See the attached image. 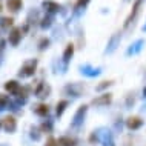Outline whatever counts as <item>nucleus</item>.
Listing matches in <instances>:
<instances>
[{
  "mask_svg": "<svg viewBox=\"0 0 146 146\" xmlns=\"http://www.w3.org/2000/svg\"><path fill=\"white\" fill-rule=\"evenodd\" d=\"M91 2V0H77L76 2V5H74V11H80V9H83L85 6H88V3Z\"/></svg>",
  "mask_w": 146,
  "mask_h": 146,
  "instance_id": "393cba45",
  "label": "nucleus"
},
{
  "mask_svg": "<svg viewBox=\"0 0 146 146\" xmlns=\"http://www.w3.org/2000/svg\"><path fill=\"white\" fill-rule=\"evenodd\" d=\"M112 103V94L111 92H103L102 96H97L91 100V105L94 106H108Z\"/></svg>",
  "mask_w": 146,
  "mask_h": 146,
  "instance_id": "20e7f679",
  "label": "nucleus"
},
{
  "mask_svg": "<svg viewBox=\"0 0 146 146\" xmlns=\"http://www.w3.org/2000/svg\"><path fill=\"white\" fill-rule=\"evenodd\" d=\"M2 9H3V5H2V2H0V13H2Z\"/></svg>",
  "mask_w": 146,
  "mask_h": 146,
  "instance_id": "c756f323",
  "label": "nucleus"
},
{
  "mask_svg": "<svg viewBox=\"0 0 146 146\" xmlns=\"http://www.w3.org/2000/svg\"><path fill=\"white\" fill-rule=\"evenodd\" d=\"M3 51H5V40H0V57H2Z\"/></svg>",
  "mask_w": 146,
  "mask_h": 146,
  "instance_id": "c85d7f7f",
  "label": "nucleus"
},
{
  "mask_svg": "<svg viewBox=\"0 0 146 146\" xmlns=\"http://www.w3.org/2000/svg\"><path fill=\"white\" fill-rule=\"evenodd\" d=\"M86 112H88V105L78 106V109L76 111V114H74V118H72V126L78 128V126L83 123V118H85V115H86Z\"/></svg>",
  "mask_w": 146,
  "mask_h": 146,
  "instance_id": "423d86ee",
  "label": "nucleus"
},
{
  "mask_svg": "<svg viewBox=\"0 0 146 146\" xmlns=\"http://www.w3.org/2000/svg\"><path fill=\"white\" fill-rule=\"evenodd\" d=\"M143 126V120L140 117H129L126 120V128L131 129V131H135V129H140Z\"/></svg>",
  "mask_w": 146,
  "mask_h": 146,
  "instance_id": "9b49d317",
  "label": "nucleus"
},
{
  "mask_svg": "<svg viewBox=\"0 0 146 146\" xmlns=\"http://www.w3.org/2000/svg\"><path fill=\"white\" fill-rule=\"evenodd\" d=\"M5 91L6 92H9L11 96H19L22 91V86L19 83L17 80H8L5 83Z\"/></svg>",
  "mask_w": 146,
  "mask_h": 146,
  "instance_id": "9d476101",
  "label": "nucleus"
},
{
  "mask_svg": "<svg viewBox=\"0 0 146 146\" xmlns=\"http://www.w3.org/2000/svg\"><path fill=\"white\" fill-rule=\"evenodd\" d=\"M57 143L63 145V146H76V140L71 139V137H68V135H63V137H60V139L57 140Z\"/></svg>",
  "mask_w": 146,
  "mask_h": 146,
  "instance_id": "6ab92c4d",
  "label": "nucleus"
},
{
  "mask_svg": "<svg viewBox=\"0 0 146 146\" xmlns=\"http://www.w3.org/2000/svg\"><path fill=\"white\" fill-rule=\"evenodd\" d=\"M40 128H35V126H33V128H31V139H34V140H38L40 139Z\"/></svg>",
  "mask_w": 146,
  "mask_h": 146,
  "instance_id": "a878e982",
  "label": "nucleus"
},
{
  "mask_svg": "<svg viewBox=\"0 0 146 146\" xmlns=\"http://www.w3.org/2000/svg\"><path fill=\"white\" fill-rule=\"evenodd\" d=\"M145 0H135L134 2V6H132V11H131V14L128 15V19L125 20V28H128L131 23L135 20V17H137V14L140 13V6H141V3H143Z\"/></svg>",
  "mask_w": 146,
  "mask_h": 146,
  "instance_id": "1a4fd4ad",
  "label": "nucleus"
},
{
  "mask_svg": "<svg viewBox=\"0 0 146 146\" xmlns=\"http://www.w3.org/2000/svg\"><path fill=\"white\" fill-rule=\"evenodd\" d=\"M143 97H146V88L143 89Z\"/></svg>",
  "mask_w": 146,
  "mask_h": 146,
  "instance_id": "7c9ffc66",
  "label": "nucleus"
},
{
  "mask_svg": "<svg viewBox=\"0 0 146 146\" xmlns=\"http://www.w3.org/2000/svg\"><path fill=\"white\" fill-rule=\"evenodd\" d=\"M63 91H65L66 94H69V96H72V97H80L82 94H83L85 88L82 83H68Z\"/></svg>",
  "mask_w": 146,
  "mask_h": 146,
  "instance_id": "39448f33",
  "label": "nucleus"
},
{
  "mask_svg": "<svg viewBox=\"0 0 146 146\" xmlns=\"http://www.w3.org/2000/svg\"><path fill=\"white\" fill-rule=\"evenodd\" d=\"M51 92H52V88H51V85L46 83V82H38L34 88V96L37 98H40V100L48 98L51 96Z\"/></svg>",
  "mask_w": 146,
  "mask_h": 146,
  "instance_id": "f03ea898",
  "label": "nucleus"
},
{
  "mask_svg": "<svg viewBox=\"0 0 146 146\" xmlns=\"http://www.w3.org/2000/svg\"><path fill=\"white\" fill-rule=\"evenodd\" d=\"M143 45H145L143 40H137L135 43H132V45L128 48V51H126V56H131V54H132V56H134V54H139L140 51H141V46H143Z\"/></svg>",
  "mask_w": 146,
  "mask_h": 146,
  "instance_id": "2eb2a0df",
  "label": "nucleus"
},
{
  "mask_svg": "<svg viewBox=\"0 0 146 146\" xmlns=\"http://www.w3.org/2000/svg\"><path fill=\"white\" fill-rule=\"evenodd\" d=\"M22 37H23V31H22V28L15 26V28H13V29L9 31V35H8V42H9L13 46H17L19 43H20Z\"/></svg>",
  "mask_w": 146,
  "mask_h": 146,
  "instance_id": "6e6552de",
  "label": "nucleus"
},
{
  "mask_svg": "<svg viewBox=\"0 0 146 146\" xmlns=\"http://www.w3.org/2000/svg\"><path fill=\"white\" fill-rule=\"evenodd\" d=\"M42 8L46 11V14H49V15L57 14L58 11L62 9V6L58 5L57 2H54V0H43V2H42Z\"/></svg>",
  "mask_w": 146,
  "mask_h": 146,
  "instance_id": "0eeeda50",
  "label": "nucleus"
},
{
  "mask_svg": "<svg viewBox=\"0 0 146 146\" xmlns=\"http://www.w3.org/2000/svg\"><path fill=\"white\" fill-rule=\"evenodd\" d=\"M40 131L45 132V134H51V132H52V121H51V120L43 121V123L40 125Z\"/></svg>",
  "mask_w": 146,
  "mask_h": 146,
  "instance_id": "4be33fe9",
  "label": "nucleus"
},
{
  "mask_svg": "<svg viewBox=\"0 0 146 146\" xmlns=\"http://www.w3.org/2000/svg\"><path fill=\"white\" fill-rule=\"evenodd\" d=\"M37 65H38V60H37V58H29V60L23 62V65L20 66L17 76L20 77V78L34 77V76H35V71H37Z\"/></svg>",
  "mask_w": 146,
  "mask_h": 146,
  "instance_id": "f257e3e1",
  "label": "nucleus"
},
{
  "mask_svg": "<svg viewBox=\"0 0 146 146\" xmlns=\"http://www.w3.org/2000/svg\"><path fill=\"white\" fill-rule=\"evenodd\" d=\"M49 45H51V40L48 37H43L40 38V42H38V51H45V49H48L49 48Z\"/></svg>",
  "mask_w": 146,
  "mask_h": 146,
  "instance_id": "5701e85b",
  "label": "nucleus"
},
{
  "mask_svg": "<svg viewBox=\"0 0 146 146\" xmlns=\"http://www.w3.org/2000/svg\"><path fill=\"white\" fill-rule=\"evenodd\" d=\"M33 111L37 114L38 117H46L49 114V106L46 103H37L33 106Z\"/></svg>",
  "mask_w": 146,
  "mask_h": 146,
  "instance_id": "f8f14e48",
  "label": "nucleus"
},
{
  "mask_svg": "<svg viewBox=\"0 0 146 146\" xmlns=\"http://www.w3.org/2000/svg\"><path fill=\"white\" fill-rule=\"evenodd\" d=\"M74 51H76V48H74V45L72 43H68L66 45V48H65V51H63V62H65V65H68V63L71 62V58H72V56H74Z\"/></svg>",
  "mask_w": 146,
  "mask_h": 146,
  "instance_id": "ddd939ff",
  "label": "nucleus"
},
{
  "mask_svg": "<svg viewBox=\"0 0 146 146\" xmlns=\"http://www.w3.org/2000/svg\"><path fill=\"white\" fill-rule=\"evenodd\" d=\"M52 22H54V15H49V14H46L45 17H42L40 19V26L43 29H48L52 26Z\"/></svg>",
  "mask_w": 146,
  "mask_h": 146,
  "instance_id": "f3484780",
  "label": "nucleus"
},
{
  "mask_svg": "<svg viewBox=\"0 0 146 146\" xmlns=\"http://www.w3.org/2000/svg\"><path fill=\"white\" fill-rule=\"evenodd\" d=\"M56 143H57V141H56V139H54V137H49L45 146H56Z\"/></svg>",
  "mask_w": 146,
  "mask_h": 146,
  "instance_id": "cd10ccee",
  "label": "nucleus"
},
{
  "mask_svg": "<svg viewBox=\"0 0 146 146\" xmlns=\"http://www.w3.org/2000/svg\"><path fill=\"white\" fill-rule=\"evenodd\" d=\"M6 6L9 11H13V13H17V11L22 9L23 6V0H6Z\"/></svg>",
  "mask_w": 146,
  "mask_h": 146,
  "instance_id": "dca6fc26",
  "label": "nucleus"
},
{
  "mask_svg": "<svg viewBox=\"0 0 146 146\" xmlns=\"http://www.w3.org/2000/svg\"><path fill=\"white\" fill-rule=\"evenodd\" d=\"M120 38H121L120 34H114L112 37L109 38V43H108V48H106V52H112V51H115L117 45L120 43Z\"/></svg>",
  "mask_w": 146,
  "mask_h": 146,
  "instance_id": "4468645a",
  "label": "nucleus"
},
{
  "mask_svg": "<svg viewBox=\"0 0 146 146\" xmlns=\"http://www.w3.org/2000/svg\"><path fill=\"white\" fill-rule=\"evenodd\" d=\"M82 72L86 74V76H89V77H94V76H98V74H100V69H91L89 66H85V68H82Z\"/></svg>",
  "mask_w": 146,
  "mask_h": 146,
  "instance_id": "b1692460",
  "label": "nucleus"
},
{
  "mask_svg": "<svg viewBox=\"0 0 146 146\" xmlns=\"http://www.w3.org/2000/svg\"><path fill=\"white\" fill-rule=\"evenodd\" d=\"M0 128H3L6 132L13 134L15 129H17V120H15L14 115H6L0 120Z\"/></svg>",
  "mask_w": 146,
  "mask_h": 146,
  "instance_id": "7ed1b4c3",
  "label": "nucleus"
},
{
  "mask_svg": "<svg viewBox=\"0 0 146 146\" xmlns=\"http://www.w3.org/2000/svg\"><path fill=\"white\" fill-rule=\"evenodd\" d=\"M13 102H11L9 96H6V94H0V109H5L6 106H9Z\"/></svg>",
  "mask_w": 146,
  "mask_h": 146,
  "instance_id": "412c9836",
  "label": "nucleus"
},
{
  "mask_svg": "<svg viewBox=\"0 0 146 146\" xmlns=\"http://www.w3.org/2000/svg\"><path fill=\"white\" fill-rule=\"evenodd\" d=\"M112 85V82L111 80H105V82H102L100 85H97V91H103V89H106V88H109V86Z\"/></svg>",
  "mask_w": 146,
  "mask_h": 146,
  "instance_id": "bb28decb",
  "label": "nucleus"
},
{
  "mask_svg": "<svg viewBox=\"0 0 146 146\" xmlns=\"http://www.w3.org/2000/svg\"><path fill=\"white\" fill-rule=\"evenodd\" d=\"M68 105H69V102L68 100H60L57 103V108H56V112H57V115L60 117L63 112H65V109L68 108Z\"/></svg>",
  "mask_w": 146,
  "mask_h": 146,
  "instance_id": "aec40b11",
  "label": "nucleus"
},
{
  "mask_svg": "<svg viewBox=\"0 0 146 146\" xmlns=\"http://www.w3.org/2000/svg\"><path fill=\"white\" fill-rule=\"evenodd\" d=\"M14 25V19L13 17H2L0 19V28L2 29H9Z\"/></svg>",
  "mask_w": 146,
  "mask_h": 146,
  "instance_id": "a211bd4d",
  "label": "nucleus"
},
{
  "mask_svg": "<svg viewBox=\"0 0 146 146\" xmlns=\"http://www.w3.org/2000/svg\"><path fill=\"white\" fill-rule=\"evenodd\" d=\"M143 31H146V23H145V26H143Z\"/></svg>",
  "mask_w": 146,
  "mask_h": 146,
  "instance_id": "2f4dec72",
  "label": "nucleus"
}]
</instances>
